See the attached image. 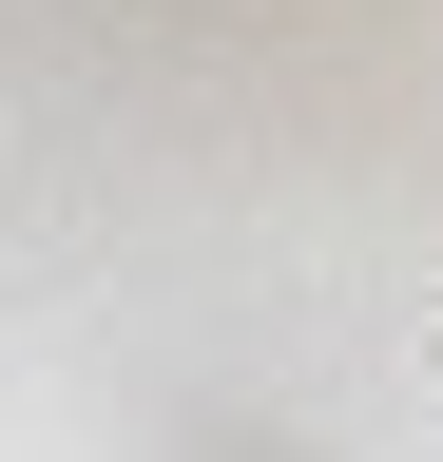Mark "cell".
Returning <instances> with one entry per match:
<instances>
[{
	"mask_svg": "<svg viewBox=\"0 0 443 462\" xmlns=\"http://www.w3.org/2000/svg\"><path fill=\"white\" fill-rule=\"evenodd\" d=\"M424 366H443V309H424Z\"/></svg>",
	"mask_w": 443,
	"mask_h": 462,
	"instance_id": "cell-1",
	"label": "cell"
}]
</instances>
